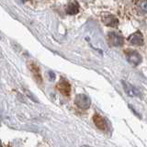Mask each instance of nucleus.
<instances>
[{
    "label": "nucleus",
    "mask_w": 147,
    "mask_h": 147,
    "mask_svg": "<svg viewBox=\"0 0 147 147\" xmlns=\"http://www.w3.org/2000/svg\"><path fill=\"white\" fill-rule=\"evenodd\" d=\"M22 1H28V0H22Z\"/></svg>",
    "instance_id": "4468645a"
},
{
    "label": "nucleus",
    "mask_w": 147,
    "mask_h": 147,
    "mask_svg": "<svg viewBox=\"0 0 147 147\" xmlns=\"http://www.w3.org/2000/svg\"><path fill=\"white\" fill-rule=\"evenodd\" d=\"M128 40L131 45L140 46L144 43V36H142V34L140 31H136L135 33L131 34L130 37H129Z\"/></svg>",
    "instance_id": "423d86ee"
},
{
    "label": "nucleus",
    "mask_w": 147,
    "mask_h": 147,
    "mask_svg": "<svg viewBox=\"0 0 147 147\" xmlns=\"http://www.w3.org/2000/svg\"><path fill=\"white\" fill-rule=\"evenodd\" d=\"M93 121L95 125L98 127L101 131H106L107 130V122H106L105 119L100 116L99 114H95L93 116Z\"/></svg>",
    "instance_id": "6e6552de"
},
{
    "label": "nucleus",
    "mask_w": 147,
    "mask_h": 147,
    "mask_svg": "<svg viewBox=\"0 0 147 147\" xmlns=\"http://www.w3.org/2000/svg\"><path fill=\"white\" fill-rule=\"evenodd\" d=\"M0 147H2V144H1V142H0Z\"/></svg>",
    "instance_id": "ddd939ff"
},
{
    "label": "nucleus",
    "mask_w": 147,
    "mask_h": 147,
    "mask_svg": "<svg viewBox=\"0 0 147 147\" xmlns=\"http://www.w3.org/2000/svg\"><path fill=\"white\" fill-rule=\"evenodd\" d=\"M126 56L129 63L132 65H138L139 63H141L142 62V56L140 55L139 53H137L136 51H132V50H128L125 52Z\"/></svg>",
    "instance_id": "7ed1b4c3"
},
{
    "label": "nucleus",
    "mask_w": 147,
    "mask_h": 147,
    "mask_svg": "<svg viewBox=\"0 0 147 147\" xmlns=\"http://www.w3.org/2000/svg\"><path fill=\"white\" fill-rule=\"evenodd\" d=\"M108 41L109 45H112L114 47H121L124 44V38L119 32L111 31L108 34Z\"/></svg>",
    "instance_id": "f257e3e1"
},
{
    "label": "nucleus",
    "mask_w": 147,
    "mask_h": 147,
    "mask_svg": "<svg viewBox=\"0 0 147 147\" xmlns=\"http://www.w3.org/2000/svg\"><path fill=\"white\" fill-rule=\"evenodd\" d=\"M122 85H123V88L125 93L130 96H139L141 95V91L137 88L136 86L131 85L130 83L122 81Z\"/></svg>",
    "instance_id": "20e7f679"
},
{
    "label": "nucleus",
    "mask_w": 147,
    "mask_h": 147,
    "mask_svg": "<svg viewBox=\"0 0 147 147\" xmlns=\"http://www.w3.org/2000/svg\"><path fill=\"white\" fill-rule=\"evenodd\" d=\"M30 69L31 73L33 74V76L35 77L36 81L39 82V83L42 82V78H41L40 72V69H39L38 65H36L34 63H30Z\"/></svg>",
    "instance_id": "1a4fd4ad"
},
{
    "label": "nucleus",
    "mask_w": 147,
    "mask_h": 147,
    "mask_svg": "<svg viewBox=\"0 0 147 147\" xmlns=\"http://www.w3.org/2000/svg\"><path fill=\"white\" fill-rule=\"evenodd\" d=\"M56 88L60 93L64 96H70V94H71V86L66 80H64V79L61 80L58 83L56 86Z\"/></svg>",
    "instance_id": "39448f33"
},
{
    "label": "nucleus",
    "mask_w": 147,
    "mask_h": 147,
    "mask_svg": "<svg viewBox=\"0 0 147 147\" xmlns=\"http://www.w3.org/2000/svg\"><path fill=\"white\" fill-rule=\"evenodd\" d=\"M138 9L141 13H146V0H139L138 1Z\"/></svg>",
    "instance_id": "9b49d317"
},
{
    "label": "nucleus",
    "mask_w": 147,
    "mask_h": 147,
    "mask_svg": "<svg viewBox=\"0 0 147 147\" xmlns=\"http://www.w3.org/2000/svg\"><path fill=\"white\" fill-rule=\"evenodd\" d=\"M0 40H1V37H0Z\"/></svg>",
    "instance_id": "2eb2a0df"
},
{
    "label": "nucleus",
    "mask_w": 147,
    "mask_h": 147,
    "mask_svg": "<svg viewBox=\"0 0 147 147\" xmlns=\"http://www.w3.org/2000/svg\"><path fill=\"white\" fill-rule=\"evenodd\" d=\"M49 74H50L51 77H52V78H51V79H54V77H55V76H54V74H53V73H52V72H50Z\"/></svg>",
    "instance_id": "f8f14e48"
},
{
    "label": "nucleus",
    "mask_w": 147,
    "mask_h": 147,
    "mask_svg": "<svg viewBox=\"0 0 147 147\" xmlns=\"http://www.w3.org/2000/svg\"><path fill=\"white\" fill-rule=\"evenodd\" d=\"M75 104L77 106L78 108H80L82 109H86L90 107L91 100L89 98V96H87L85 94H79L76 96L75 99Z\"/></svg>",
    "instance_id": "f03ea898"
},
{
    "label": "nucleus",
    "mask_w": 147,
    "mask_h": 147,
    "mask_svg": "<svg viewBox=\"0 0 147 147\" xmlns=\"http://www.w3.org/2000/svg\"><path fill=\"white\" fill-rule=\"evenodd\" d=\"M102 22L104 23V25L109 27H117L119 25V20L110 14H105L102 17Z\"/></svg>",
    "instance_id": "0eeeda50"
},
{
    "label": "nucleus",
    "mask_w": 147,
    "mask_h": 147,
    "mask_svg": "<svg viewBox=\"0 0 147 147\" xmlns=\"http://www.w3.org/2000/svg\"><path fill=\"white\" fill-rule=\"evenodd\" d=\"M78 11H79V6L76 2L71 3L69 6L66 7V13L69 15H75Z\"/></svg>",
    "instance_id": "9d476101"
}]
</instances>
